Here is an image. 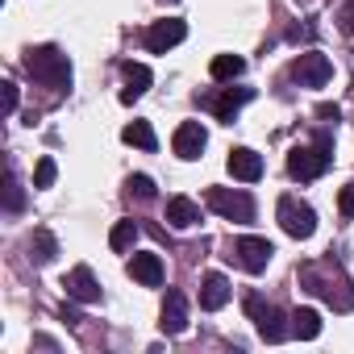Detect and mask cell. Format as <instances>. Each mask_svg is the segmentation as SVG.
Returning a JSON list of instances; mask_svg holds the SVG:
<instances>
[{
    "label": "cell",
    "mask_w": 354,
    "mask_h": 354,
    "mask_svg": "<svg viewBox=\"0 0 354 354\" xmlns=\"http://www.w3.org/2000/svg\"><path fill=\"white\" fill-rule=\"evenodd\" d=\"M26 71L46 88H71V63L59 46H34L26 50Z\"/></svg>",
    "instance_id": "1"
},
{
    "label": "cell",
    "mask_w": 354,
    "mask_h": 354,
    "mask_svg": "<svg viewBox=\"0 0 354 354\" xmlns=\"http://www.w3.org/2000/svg\"><path fill=\"white\" fill-rule=\"evenodd\" d=\"M333 154H329V138H317V146H296L288 154V171L292 180H321V175L329 171Z\"/></svg>",
    "instance_id": "2"
},
{
    "label": "cell",
    "mask_w": 354,
    "mask_h": 354,
    "mask_svg": "<svg viewBox=\"0 0 354 354\" xmlns=\"http://www.w3.org/2000/svg\"><path fill=\"white\" fill-rule=\"evenodd\" d=\"M242 308H246V317L254 321V329H259L263 342H283V337H288V325H283L279 308H275L271 300H263L259 292H246V296H242Z\"/></svg>",
    "instance_id": "3"
},
{
    "label": "cell",
    "mask_w": 354,
    "mask_h": 354,
    "mask_svg": "<svg viewBox=\"0 0 354 354\" xmlns=\"http://www.w3.org/2000/svg\"><path fill=\"white\" fill-rule=\"evenodd\" d=\"M209 209L221 213L225 221H238V225H250L254 221V196L250 192H234V188H209L205 192Z\"/></svg>",
    "instance_id": "4"
},
{
    "label": "cell",
    "mask_w": 354,
    "mask_h": 354,
    "mask_svg": "<svg viewBox=\"0 0 354 354\" xmlns=\"http://www.w3.org/2000/svg\"><path fill=\"white\" fill-rule=\"evenodd\" d=\"M279 225H283L288 238L304 242V238L317 234V213H313V205H304L300 196H279Z\"/></svg>",
    "instance_id": "5"
},
{
    "label": "cell",
    "mask_w": 354,
    "mask_h": 354,
    "mask_svg": "<svg viewBox=\"0 0 354 354\" xmlns=\"http://www.w3.org/2000/svg\"><path fill=\"white\" fill-rule=\"evenodd\" d=\"M271 254H275V246L267 242V238H254V234H246V238H238L234 242V263L242 267V271H250V275H263L267 271V263H271Z\"/></svg>",
    "instance_id": "6"
},
{
    "label": "cell",
    "mask_w": 354,
    "mask_h": 354,
    "mask_svg": "<svg viewBox=\"0 0 354 354\" xmlns=\"http://www.w3.org/2000/svg\"><path fill=\"white\" fill-rule=\"evenodd\" d=\"M292 75H296L304 88H325L329 75H333V63H329L325 55H317V50H304V55H296Z\"/></svg>",
    "instance_id": "7"
},
{
    "label": "cell",
    "mask_w": 354,
    "mask_h": 354,
    "mask_svg": "<svg viewBox=\"0 0 354 354\" xmlns=\"http://www.w3.org/2000/svg\"><path fill=\"white\" fill-rule=\"evenodd\" d=\"M188 38V26L180 21V17H167V21H154L150 30H146V50L150 55H167L171 46H180Z\"/></svg>",
    "instance_id": "8"
},
{
    "label": "cell",
    "mask_w": 354,
    "mask_h": 354,
    "mask_svg": "<svg viewBox=\"0 0 354 354\" xmlns=\"http://www.w3.org/2000/svg\"><path fill=\"white\" fill-rule=\"evenodd\" d=\"M225 167H230L234 180H242V184L263 180V154H254L250 146H234V150H230V158H225Z\"/></svg>",
    "instance_id": "9"
},
{
    "label": "cell",
    "mask_w": 354,
    "mask_h": 354,
    "mask_svg": "<svg viewBox=\"0 0 354 354\" xmlns=\"http://www.w3.org/2000/svg\"><path fill=\"white\" fill-rule=\"evenodd\" d=\"M205 146H209V133H205L201 121H184L180 129H175V138H171V150L180 158H201Z\"/></svg>",
    "instance_id": "10"
},
{
    "label": "cell",
    "mask_w": 354,
    "mask_h": 354,
    "mask_svg": "<svg viewBox=\"0 0 354 354\" xmlns=\"http://www.w3.org/2000/svg\"><path fill=\"white\" fill-rule=\"evenodd\" d=\"M63 288H67V296L80 300V304H96V300H100V283H96V275H92L88 263H80V267L63 279Z\"/></svg>",
    "instance_id": "11"
},
{
    "label": "cell",
    "mask_w": 354,
    "mask_h": 354,
    "mask_svg": "<svg viewBox=\"0 0 354 354\" xmlns=\"http://www.w3.org/2000/svg\"><path fill=\"white\" fill-rule=\"evenodd\" d=\"M225 300H230V279H225L221 271H209V275L201 279V308L217 313V308H225Z\"/></svg>",
    "instance_id": "12"
},
{
    "label": "cell",
    "mask_w": 354,
    "mask_h": 354,
    "mask_svg": "<svg viewBox=\"0 0 354 354\" xmlns=\"http://www.w3.org/2000/svg\"><path fill=\"white\" fill-rule=\"evenodd\" d=\"M167 333H184L188 329V304H184V296L180 292H167L162 296V321H158Z\"/></svg>",
    "instance_id": "13"
},
{
    "label": "cell",
    "mask_w": 354,
    "mask_h": 354,
    "mask_svg": "<svg viewBox=\"0 0 354 354\" xmlns=\"http://www.w3.org/2000/svg\"><path fill=\"white\" fill-rule=\"evenodd\" d=\"M121 75H125V92H121V100H125V104H133V100L150 88V80H154L146 63H121Z\"/></svg>",
    "instance_id": "14"
},
{
    "label": "cell",
    "mask_w": 354,
    "mask_h": 354,
    "mask_svg": "<svg viewBox=\"0 0 354 354\" xmlns=\"http://www.w3.org/2000/svg\"><path fill=\"white\" fill-rule=\"evenodd\" d=\"M129 275H133L142 288H158V283H162V259H158V254H133V259H129Z\"/></svg>",
    "instance_id": "15"
},
{
    "label": "cell",
    "mask_w": 354,
    "mask_h": 354,
    "mask_svg": "<svg viewBox=\"0 0 354 354\" xmlns=\"http://www.w3.org/2000/svg\"><path fill=\"white\" fill-rule=\"evenodd\" d=\"M167 221H171L175 230H188V225L201 221V205L188 201V196H171V201H167Z\"/></svg>",
    "instance_id": "16"
},
{
    "label": "cell",
    "mask_w": 354,
    "mask_h": 354,
    "mask_svg": "<svg viewBox=\"0 0 354 354\" xmlns=\"http://www.w3.org/2000/svg\"><path fill=\"white\" fill-rule=\"evenodd\" d=\"M246 100H254V88H238V92H234V88H225V92L213 100V113H217L221 121H230V125H234V117H238V109H242Z\"/></svg>",
    "instance_id": "17"
},
{
    "label": "cell",
    "mask_w": 354,
    "mask_h": 354,
    "mask_svg": "<svg viewBox=\"0 0 354 354\" xmlns=\"http://www.w3.org/2000/svg\"><path fill=\"white\" fill-rule=\"evenodd\" d=\"M55 254H59L55 234H50V230H34V238H30V259H34L38 267H46V263H55Z\"/></svg>",
    "instance_id": "18"
},
{
    "label": "cell",
    "mask_w": 354,
    "mask_h": 354,
    "mask_svg": "<svg viewBox=\"0 0 354 354\" xmlns=\"http://www.w3.org/2000/svg\"><path fill=\"white\" fill-rule=\"evenodd\" d=\"M209 71H213L217 84H230V80H238V75L246 71V59H242V55H217Z\"/></svg>",
    "instance_id": "19"
},
{
    "label": "cell",
    "mask_w": 354,
    "mask_h": 354,
    "mask_svg": "<svg viewBox=\"0 0 354 354\" xmlns=\"http://www.w3.org/2000/svg\"><path fill=\"white\" fill-rule=\"evenodd\" d=\"M121 142H129V146H138V150H154V146H158L150 121H129V125L121 129Z\"/></svg>",
    "instance_id": "20"
},
{
    "label": "cell",
    "mask_w": 354,
    "mask_h": 354,
    "mask_svg": "<svg viewBox=\"0 0 354 354\" xmlns=\"http://www.w3.org/2000/svg\"><path fill=\"white\" fill-rule=\"evenodd\" d=\"M292 333L304 337V342H313V337L321 333V313H317V308H296V313H292Z\"/></svg>",
    "instance_id": "21"
},
{
    "label": "cell",
    "mask_w": 354,
    "mask_h": 354,
    "mask_svg": "<svg viewBox=\"0 0 354 354\" xmlns=\"http://www.w3.org/2000/svg\"><path fill=\"white\" fill-rule=\"evenodd\" d=\"M133 242H138V225L133 221H117L113 234H109V246L113 250H133Z\"/></svg>",
    "instance_id": "22"
},
{
    "label": "cell",
    "mask_w": 354,
    "mask_h": 354,
    "mask_svg": "<svg viewBox=\"0 0 354 354\" xmlns=\"http://www.w3.org/2000/svg\"><path fill=\"white\" fill-rule=\"evenodd\" d=\"M5 209L9 213H21L26 209V192H21V184H17L13 171H9V180H5Z\"/></svg>",
    "instance_id": "23"
},
{
    "label": "cell",
    "mask_w": 354,
    "mask_h": 354,
    "mask_svg": "<svg viewBox=\"0 0 354 354\" xmlns=\"http://www.w3.org/2000/svg\"><path fill=\"white\" fill-rule=\"evenodd\" d=\"M55 175H59L55 158H38V167H34V188H50V184H55Z\"/></svg>",
    "instance_id": "24"
},
{
    "label": "cell",
    "mask_w": 354,
    "mask_h": 354,
    "mask_svg": "<svg viewBox=\"0 0 354 354\" xmlns=\"http://www.w3.org/2000/svg\"><path fill=\"white\" fill-rule=\"evenodd\" d=\"M129 196H138V201H154V180L150 175H129Z\"/></svg>",
    "instance_id": "25"
},
{
    "label": "cell",
    "mask_w": 354,
    "mask_h": 354,
    "mask_svg": "<svg viewBox=\"0 0 354 354\" xmlns=\"http://www.w3.org/2000/svg\"><path fill=\"white\" fill-rule=\"evenodd\" d=\"M337 209H342V217H354V184H346L337 192Z\"/></svg>",
    "instance_id": "26"
},
{
    "label": "cell",
    "mask_w": 354,
    "mask_h": 354,
    "mask_svg": "<svg viewBox=\"0 0 354 354\" xmlns=\"http://www.w3.org/2000/svg\"><path fill=\"white\" fill-rule=\"evenodd\" d=\"M5 88V117H13V109H17V84H0Z\"/></svg>",
    "instance_id": "27"
},
{
    "label": "cell",
    "mask_w": 354,
    "mask_h": 354,
    "mask_svg": "<svg viewBox=\"0 0 354 354\" xmlns=\"http://www.w3.org/2000/svg\"><path fill=\"white\" fill-rule=\"evenodd\" d=\"M317 117H321V121H337L342 113H337V104H321V109H317Z\"/></svg>",
    "instance_id": "28"
},
{
    "label": "cell",
    "mask_w": 354,
    "mask_h": 354,
    "mask_svg": "<svg viewBox=\"0 0 354 354\" xmlns=\"http://www.w3.org/2000/svg\"><path fill=\"white\" fill-rule=\"evenodd\" d=\"M162 5H175V0H162Z\"/></svg>",
    "instance_id": "29"
}]
</instances>
